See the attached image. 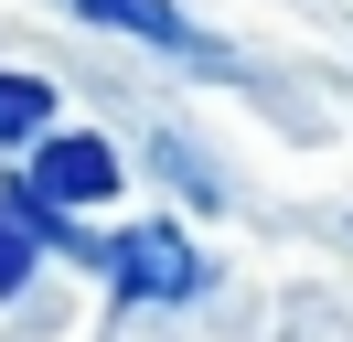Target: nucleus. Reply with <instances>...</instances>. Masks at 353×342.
Segmentation results:
<instances>
[{
	"label": "nucleus",
	"instance_id": "1",
	"mask_svg": "<svg viewBox=\"0 0 353 342\" xmlns=\"http://www.w3.org/2000/svg\"><path fill=\"white\" fill-rule=\"evenodd\" d=\"M118 182H129V171H118V139H108V128H54V139H32L11 203H32L54 225V246H65L97 203H118ZM75 256H97V235H75Z\"/></svg>",
	"mask_w": 353,
	"mask_h": 342
},
{
	"label": "nucleus",
	"instance_id": "2",
	"mask_svg": "<svg viewBox=\"0 0 353 342\" xmlns=\"http://www.w3.org/2000/svg\"><path fill=\"white\" fill-rule=\"evenodd\" d=\"M86 268L118 289V310H150V299H161V310H182V299H203V289H214V256H203L182 225H161V214H150V225L97 235V256H86Z\"/></svg>",
	"mask_w": 353,
	"mask_h": 342
},
{
	"label": "nucleus",
	"instance_id": "3",
	"mask_svg": "<svg viewBox=\"0 0 353 342\" xmlns=\"http://www.w3.org/2000/svg\"><path fill=\"white\" fill-rule=\"evenodd\" d=\"M75 21H97V32H118V43H150V54H172V64H225V43L203 32L182 0H75Z\"/></svg>",
	"mask_w": 353,
	"mask_h": 342
},
{
	"label": "nucleus",
	"instance_id": "4",
	"mask_svg": "<svg viewBox=\"0 0 353 342\" xmlns=\"http://www.w3.org/2000/svg\"><path fill=\"white\" fill-rule=\"evenodd\" d=\"M43 246H54V225L32 203H0V310L32 289V268H43Z\"/></svg>",
	"mask_w": 353,
	"mask_h": 342
},
{
	"label": "nucleus",
	"instance_id": "5",
	"mask_svg": "<svg viewBox=\"0 0 353 342\" xmlns=\"http://www.w3.org/2000/svg\"><path fill=\"white\" fill-rule=\"evenodd\" d=\"M32 139H54V86L0 64V150H32Z\"/></svg>",
	"mask_w": 353,
	"mask_h": 342
}]
</instances>
